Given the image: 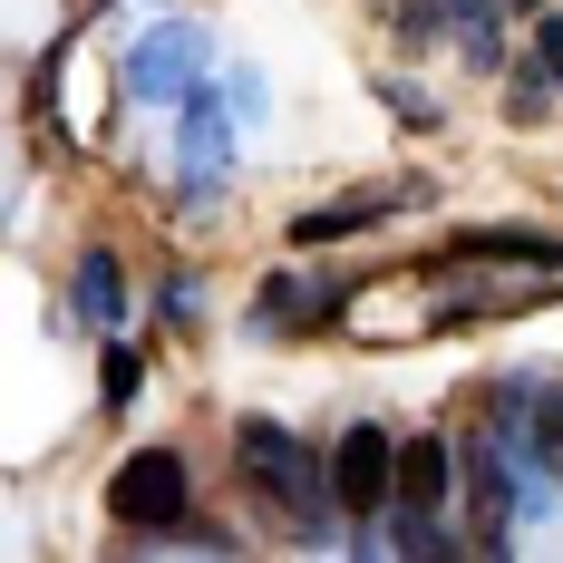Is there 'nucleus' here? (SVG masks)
Segmentation results:
<instances>
[{
	"label": "nucleus",
	"mask_w": 563,
	"mask_h": 563,
	"mask_svg": "<svg viewBox=\"0 0 563 563\" xmlns=\"http://www.w3.org/2000/svg\"><path fill=\"white\" fill-rule=\"evenodd\" d=\"M554 108H563V78L544 68V49L525 58V68H506V117H515V126H544Z\"/></svg>",
	"instance_id": "nucleus-9"
},
{
	"label": "nucleus",
	"mask_w": 563,
	"mask_h": 563,
	"mask_svg": "<svg viewBox=\"0 0 563 563\" xmlns=\"http://www.w3.org/2000/svg\"><path fill=\"white\" fill-rule=\"evenodd\" d=\"M78 311H88L98 331H108L117 311H126V282H117V263H108V253H88V263H78Z\"/></svg>",
	"instance_id": "nucleus-12"
},
{
	"label": "nucleus",
	"mask_w": 563,
	"mask_h": 563,
	"mask_svg": "<svg viewBox=\"0 0 563 563\" xmlns=\"http://www.w3.org/2000/svg\"><path fill=\"white\" fill-rule=\"evenodd\" d=\"M448 30L466 68H506V40H496V0H448Z\"/></svg>",
	"instance_id": "nucleus-11"
},
{
	"label": "nucleus",
	"mask_w": 563,
	"mask_h": 563,
	"mask_svg": "<svg viewBox=\"0 0 563 563\" xmlns=\"http://www.w3.org/2000/svg\"><path fill=\"white\" fill-rule=\"evenodd\" d=\"M466 456H448V438H398V515H448V476Z\"/></svg>",
	"instance_id": "nucleus-6"
},
{
	"label": "nucleus",
	"mask_w": 563,
	"mask_h": 563,
	"mask_svg": "<svg viewBox=\"0 0 563 563\" xmlns=\"http://www.w3.org/2000/svg\"><path fill=\"white\" fill-rule=\"evenodd\" d=\"M506 10H534V0H506Z\"/></svg>",
	"instance_id": "nucleus-15"
},
{
	"label": "nucleus",
	"mask_w": 563,
	"mask_h": 563,
	"mask_svg": "<svg viewBox=\"0 0 563 563\" xmlns=\"http://www.w3.org/2000/svg\"><path fill=\"white\" fill-rule=\"evenodd\" d=\"M233 456H243V476H253V486H263V496H273V506L291 515V525H301L311 544L331 534V515H340V486H331V466H321V456L301 448L291 428H273V418H243Z\"/></svg>",
	"instance_id": "nucleus-1"
},
{
	"label": "nucleus",
	"mask_w": 563,
	"mask_h": 563,
	"mask_svg": "<svg viewBox=\"0 0 563 563\" xmlns=\"http://www.w3.org/2000/svg\"><path fill=\"white\" fill-rule=\"evenodd\" d=\"M456 253L466 263H563L554 233H525V224H476V233H456Z\"/></svg>",
	"instance_id": "nucleus-7"
},
{
	"label": "nucleus",
	"mask_w": 563,
	"mask_h": 563,
	"mask_svg": "<svg viewBox=\"0 0 563 563\" xmlns=\"http://www.w3.org/2000/svg\"><path fill=\"white\" fill-rule=\"evenodd\" d=\"M340 291H350V282H273V291H263V321H301V331H321V321L340 311Z\"/></svg>",
	"instance_id": "nucleus-10"
},
{
	"label": "nucleus",
	"mask_w": 563,
	"mask_h": 563,
	"mask_svg": "<svg viewBox=\"0 0 563 563\" xmlns=\"http://www.w3.org/2000/svg\"><path fill=\"white\" fill-rule=\"evenodd\" d=\"M126 88H136L146 108H166V98H195V88H205V30H185V20H156V30H136V40H126Z\"/></svg>",
	"instance_id": "nucleus-2"
},
{
	"label": "nucleus",
	"mask_w": 563,
	"mask_h": 563,
	"mask_svg": "<svg viewBox=\"0 0 563 563\" xmlns=\"http://www.w3.org/2000/svg\"><path fill=\"white\" fill-rule=\"evenodd\" d=\"M108 515H117V525H146V534H175V525H185V456H175V448L126 456L117 486H108Z\"/></svg>",
	"instance_id": "nucleus-3"
},
{
	"label": "nucleus",
	"mask_w": 563,
	"mask_h": 563,
	"mask_svg": "<svg viewBox=\"0 0 563 563\" xmlns=\"http://www.w3.org/2000/svg\"><path fill=\"white\" fill-rule=\"evenodd\" d=\"M233 166V117H224V88H195L185 98V185L205 195L214 175Z\"/></svg>",
	"instance_id": "nucleus-5"
},
{
	"label": "nucleus",
	"mask_w": 563,
	"mask_h": 563,
	"mask_svg": "<svg viewBox=\"0 0 563 563\" xmlns=\"http://www.w3.org/2000/svg\"><path fill=\"white\" fill-rule=\"evenodd\" d=\"M331 486H340V515H369L398 506V438L389 428H340V448H331Z\"/></svg>",
	"instance_id": "nucleus-4"
},
{
	"label": "nucleus",
	"mask_w": 563,
	"mask_h": 563,
	"mask_svg": "<svg viewBox=\"0 0 563 563\" xmlns=\"http://www.w3.org/2000/svg\"><path fill=\"white\" fill-rule=\"evenodd\" d=\"M398 205H408V195H379V185H369V195H340V205H321V214H301L291 243H340V233L379 224V214H398Z\"/></svg>",
	"instance_id": "nucleus-8"
},
{
	"label": "nucleus",
	"mask_w": 563,
	"mask_h": 563,
	"mask_svg": "<svg viewBox=\"0 0 563 563\" xmlns=\"http://www.w3.org/2000/svg\"><path fill=\"white\" fill-rule=\"evenodd\" d=\"M534 49H544V68L563 78V20H544V30H534Z\"/></svg>",
	"instance_id": "nucleus-14"
},
{
	"label": "nucleus",
	"mask_w": 563,
	"mask_h": 563,
	"mask_svg": "<svg viewBox=\"0 0 563 563\" xmlns=\"http://www.w3.org/2000/svg\"><path fill=\"white\" fill-rule=\"evenodd\" d=\"M136 398V350H108V408H126Z\"/></svg>",
	"instance_id": "nucleus-13"
}]
</instances>
